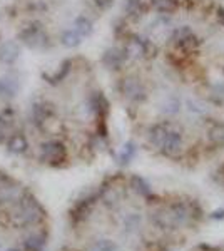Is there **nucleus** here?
<instances>
[{"label":"nucleus","instance_id":"obj_8","mask_svg":"<svg viewBox=\"0 0 224 251\" xmlns=\"http://www.w3.org/2000/svg\"><path fill=\"white\" fill-rule=\"evenodd\" d=\"M20 39L27 44L28 47L32 49H39V47H44L47 42V35L40 27H28L20 34Z\"/></svg>","mask_w":224,"mask_h":251},{"label":"nucleus","instance_id":"obj_18","mask_svg":"<svg viewBox=\"0 0 224 251\" xmlns=\"http://www.w3.org/2000/svg\"><path fill=\"white\" fill-rule=\"evenodd\" d=\"M150 5L161 14H173L177 9V0H150Z\"/></svg>","mask_w":224,"mask_h":251},{"label":"nucleus","instance_id":"obj_6","mask_svg":"<svg viewBox=\"0 0 224 251\" xmlns=\"http://www.w3.org/2000/svg\"><path fill=\"white\" fill-rule=\"evenodd\" d=\"M162 154L169 156V157H174L181 152L182 149V134L181 131H174V129H169L166 137L162 139L161 146H159Z\"/></svg>","mask_w":224,"mask_h":251},{"label":"nucleus","instance_id":"obj_11","mask_svg":"<svg viewBox=\"0 0 224 251\" xmlns=\"http://www.w3.org/2000/svg\"><path fill=\"white\" fill-rule=\"evenodd\" d=\"M19 89H20V84L15 77H10V75L0 77V97H3V99H12V97L17 96Z\"/></svg>","mask_w":224,"mask_h":251},{"label":"nucleus","instance_id":"obj_10","mask_svg":"<svg viewBox=\"0 0 224 251\" xmlns=\"http://www.w3.org/2000/svg\"><path fill=\"white\" fill-rule=\"evenodd\" d=\"M20 57V47L14 40H7L0 46V62L3 64H14Z\"/></svg>","mask_w":224,"mask_h":251},{"label":"nucleus","instance_id":"obj_26","mask_svg":"<svg viewBox=\"0 0 224 251\" xmlns=\"http://www.w3.org/2000/svg\"><path fill=\"white\" fill-rule=\"evenodd\" d=\"M69 69H71V60H66V62H64L62 66H60V71L57 72L55 75H52V77H47L49 82H60V80H62L67 75Z\"/></svg>","mask_w":224,"mask_h":251},{"label":"nucleus","instance_id":"obj_23","mask_svg":"<svg viewBox=\"0 0 224 251\" xmlns=\"http://www.w3.org/2000/svg\"><path fill=\"white\" fill-rule=\"evenodd\" d=\"M136 144L132 143V141H129V143H125V146L122 148V152L119 156V163L121 164H129L132 161V157L136 156Z\"/></svg>","mask_w":224,"mask_h":251},{"label":"nucleus","instance_id":"obj_33","mask_svg":"<svg viewBox=\"0 0 224 251\" xmlns=\"http://www.w3.org/2000/svg\"><path fill=\"white\" fill-rule=\"evenodd\" d=\"M7 251H20V250H17V248H10V250H7Z\"/></svg>","mask_w":224,"mask_h":251},{"label":"nucleus","instance_id":"obj_2","mask_svg":"<svg viewBox=\"0 0 224 251\" xmlns=\"http://www.w3.org/2000/svg\"><path fill=\"white\" fill-rule=\"evenodd\" d=\"M40 159L50 166H59L67 159V149L66 146L59 141H49L42 144L40 149Z\"/></svg>","mask_w":224,"mask_h":251},{"label":"nucleus","instance_id":"obj_13","mask_svg":"<svg viewBox=\"0 0 224 251\" xmlns=\"http://www.w3.org/2000/svg\"><path fill=\"white\" fill-rule=\"evenodd\" d=\"M47 243L46 233H35L25 238L24 241V251H44Z\"/></svg>","mask_w":224,"mask_h":251},{"label":"nucleus","instance_id":"obj_28","mask_svg":"<svg viewBox=\"0 0 224 251\" xmlns=\"http://www.w3.org/2000/svg\"><path fill=\"white\" fill-rule=\"evenodd\" d=\"M139 223H141V218L136 216V214H131V216L124 221V226H127V229H136L137 226H139Z\"/></svg>","mask_w":224,"mask_h":251},{"label":"nucleus","instance_id":"obj_3","mask_svg":"<svg viewBox=\"0 0 224 251\" xmlns=\"http://www.w3.org/2000/svg\"><path fill=\"white\" fill-rule=\"evenodd\" d=\"M124 50H125V54H127V57L142 59V57H149L150 52H154V47L148 39L139 37V35H132V37L129 39V42L125 44Z\"/></svg>","mask_w":224,"mask_h":251},{"label":"nucleus","instance_id":"obj_29","mask_svg":"<svg viewBox=\"0 0 224 251\" xmlns=\"http://www.w3.org/2000/svg\"><path fill=\"white\" fill-rule=\"evenodd\" d=\"M209 218H211V220H224V208L214 209V211L209 214Z\"/></svg>","mask_w":224,"mask_h":251},{"label":"nucleus","instance_id":"obj_30","mask_svg":"<svg viewBox=\"0 0 224 251\" xmlns=\"http://www.w3.org/2000/svg\"><path fill=\"white\" fill-rule=\"evenodd\" d=\"M94 2H96V5L99 7V9H109L114 0H94Z\"/></svg>","mask_w":224,"mask_h":251},{"label":"nucleus","instance_id":"obj_31","mask_svg":"<svg viewBox=\"0 0 224 251\" xmlns=\"http://www.w3.org/2000/svg\"><path fill=\"white\" fill-rule=\"evenodd\" d=\"M199 248H201L202 251H221L219 248H214V246H209V245H201Z\"/></svg>","mask_w":224,"mask_h":251},{"label":"nucleus","instance_id":"obj_1","mask_svg":"<svg viewBox=\"0 0 224 251\" xmlns=\"http://www.w3.org/2000/svg\"><path fill=\"white\" fill-rule=\"evenodd\" d=\"M17 200L19 203L15 206V211H12L10 214L14 225L20 226V228H25V226L39 225L44 220L46 213H44L42 206L39 204V201L30 193H20Z\"/></svg>","mask_w":224,"mask_h":251},{"label":"nucleus","instance_id":"obj_12","mask_svg":"<svg viewBox=\"0 0 224 251\" xmlns=\"http://www.w3.org/2000/svg\"><path fill=\"white\" fill-rule=\"evenodd\" d=\"M94 203H96V201H94V198H87V200H82L80 203H77L75 208L71 211V220L74 223L84 221L85 218L91 214Z\"/></svg>","mask_w":224,"mask_h":251},{"label":"nucleus","instance_id":"obj_25","mask_svg":"<svg viewBox=\"0 0 224 251\" xmlns=\"http://www.w3.org/2000/svg\"><path fill=\"white\" fill-rule=\"evenodd\" d=\"M117 246L116 243H112L111 240H100L97 243H94L91 251H116Z\"/></svg>","mask_w":224,"mask_h":251},{"label":"nucleus","instance_id":"obj_22","mask_svg":"<svg viewBox=\"0 0 224 251\" xmlns=\"http://www.w3.org/2000/svg\"><path fill=\"white\" fill-rule=\"evenodd\" d=\"M125 14L131 15V17H141L144 14V5H142V0H125Z\"/></svg>","mask_w":224,"mask_h":251},{"label":"nucleus","instance_id":"obj_7","mask_svg":"<svg viewBox=\"0 0 224 251\" xmlns=\"http://www.w3.org/2000/svg\"><path fill=\"white\" fill-rule=\"evenodd\" d=\"M19 188L12 177L7 176L5 173L0 171V204H5L19 198Z\"/></svg>","mask_w":224,"mask_h":251},{"label":"nucleus","instance_id":"obj_16","mask_svg":"<svg viewBox=\"0 0 224 251\" xmlns=\"http://www.w3.org/2000/svg\"><path fill=\"white\" fill-rule=\"evenodd\" d=\"M131 188L142 198H150V196H152V189H150L149 183L144 179V177L137 176V174L131 177Z\"/></svg>","mask_w":224,"mask_h":251},{"label":"nucleus","instance_id":"obj_14","mask_svg":"<svg viewBox=\"0 0 224 251\" xmlns=\"http://www.w3.org/2000/svg\"><path fill=\"white\" fill-rule=\"evenodd\" d=\"M14 134V116L10 111H5L0 114V143L7 141Z\"/></svg>","mask_w":224,"mask_h":251},{"label":"nucleus","instance_id":"obj_17","mask_svg":"<svg viewBox=\"0 0 224 251\" xmlns=\"http://www.w3.org/2000/svg\"><path fill=\"white\" fill-rule=\"evenodd\" d=\"M168 131H169L168 124H156L154 127H150V131H149L150 144H154L156 148H159L161 143H162V139H164L166 134H168Z\"/></svg>","mask_w":224,"mask_h":251},{"label":"nucleus","instance_id":"obj_5","mask_svg":"<svg viewBox=\"0 0 224 251\" xmlns=\"http://www.w3.org/2000/svg\"><path fill=\"white\" fill-rule=\"evenodd\" d=\"M173 42H174V46L179 47V49H196L199 46V39H198V35L194 34L193 29L191 27H177L176 30H174V34H173Z\"/></svg>","mask_w":224,"mask_h":251},{"label":"nucleus","instance_id":"obj_24","mask_svg":"<svg viewBox=\"0 0 224 251\" xmlns=\"http://www.w3.org/2000/svg\"><path fill=\"white\" fill-rule=\"evenodd\" d=\"M80 35L77 34L75 30H66L62 34V37H60V40H62V44L66 47H69V49H72V47H77L80 44Z\"/></svg>","mask_w":224,"mask_h":251},{"label":"nucleus","instance_id":"obj_21","mask_svg":"<svg viewBox=\"0 0 224 251\" xmlns=\"http://www.w3.org/2000/svg\"><path fill=\"white\" fill-rule=\"evenodd\" d=\"M80 37H87V35L92 34L94 27H92V22L89 20L87 17H79L75 19V29H74Z\"/></svg>","mask_w":224,"mask_h":251},{"label":"nucleus","instance_id":"obj_9","mask_svg":"<svg viewBox=\"0 0 224 251\" xmlns=\"http://www.w3.org/2000/svg\"><path fill=\"white\" fill-rule=\"evenodd\" d=\"M125 59H127V54H125L124 49L112 47L104 52L102 62H104V66L109 69H121V66L124 64Z\"/></svg>","mask_w":224,"mask_h":251},{"label":"nucleus","instance_id":"obj_20","mask_svg":"<svg viewBox=\"0 0 224 251\" xmlns=\"http://www.w3.org/2000/svg\"><path fill=\"white\" fill-rule=\"evenodd\" d=\"M92 109H94V112L99 116H104L105 112H107L109 102L105 100V97L100 94V92H96V94L92 96Z\"/></svg>","mask_w":224,"mask_h":251},{"label":"nucleus","instance_id":"obj_15","mask_svg":"<svg viewBox=\"0 0 224 251\" xmlns=\"http://www.w3.org/2000/svg\"><path fill=\"white\" fill-rule=\"evenodd\" d=\"M7 148H9L10 152L14 154H22L24 151H27L28 148V141L24 134H12L9 139H7Z\"/></svg>","mask_w":224,"mask_h":251},{"label":"nucleus","instance_id":"obj_27","mask_svg":"<svg viewBox=\"0 0 224 251\" xmlns=\"http://www.w3.org/2000/svg\"><path fill=\"white\" fill-rule=\"evenodd\" d=\"M213 99L216 104H224V84H218L213 89Z\"/></svg>","mask_w":224,"mask_h":251},{"label":"nucleus","instance_id":"obj_4","mask_svg":"<svg viewBox=\"0 0 224 251\" xmlns=\"http://www.w3.org/2000/svg\"><path fill=\"white\" fill-rule=\"evenodd\" d=\"M121 89H122V94L127 97V99L134 100V102H142V100L148 97V94H146V87L142 86V82L139 79L125 77L122 80Z\"/></svg>","mask_w":224,"mask_h":251},{"label":"nucleus","instance_id":"obj_32","mask_svg":"<svg viewBox=\"0 0 224 251\" xmlns=\"http://www.w3.org/2000/svg\"><path fill=\"white\" fill-rule=\"evenodd\" d=\"M218 19H219V22H221L223 25H224V10L223 9L218 10Z\"/></svg>","mask_w":224,"mask_h":251},{"label":"nucleus","instance_id":"obj_19","mask_svg":"<svg viewBox=\"0 0 224 251\" xmlns=\"http://www.w3.org/2000/svg\"><path fill=\"white\" fill-rule=\"evenodd\" d=\"M209 141L218 148H223L224 146V124H214L213 127L209 129Z\"/></svg>","mask_w":224,"mask_h":251}]
</instances>
